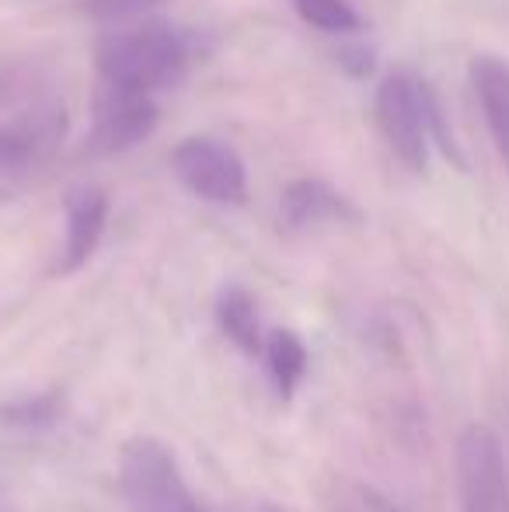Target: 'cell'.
Here are the masks:
<instances>
[{
  "label": "cell",
  "instance_id": "cell-9",
  "mask_svg": "<svg viewBox=\"0 0 509 512\" xmlns=\"http://www.w3.org/2000/svg\"><path fill=\"white\" fill-rule=\"evenodd\" d=\"M279 220L290 230H314L332 227V223H356L360 213L332 185L318 182V178H300V182L286 185L279 196Z\"/></svg>",
  "mask_w": 509,
  "mask_h": 512
},
{
  "label": "cell",
  "instance_id": "cell-4",
  "mask_svg": "<svg viewBox=\"0 0 509 512\" xmlns=\"http://www.w3.org/2000/svg\"><path fill=\"white\" fill-rule=\"evenodd\" d=\"M157 126V102L150 91L126 88V84L98 81L91 98V133L88 154L112 157L126 154L136 143H143Z\"/></svg>",
  "mask_w": 509,
  "mask_h": 512
},
{
  "label": "cell",
  "instance_id": "cell-14",
  "mask_svg": "<svg viewBox=\"0 0 509 512\" xmlns=\"http://www.w3.org/2000/svg\"><path fill=\"white\" fill-rule=\"evenodd\" d=\"M161 4L171 0H81V11L95 21H133Z\"/></svg>",
  "mask_w": 509,
  "mask_h": 512
},
{
  "label": "cell",
  "instance_id": "cell-3",
  "mask_svg": "<svg viewBox=\"0 0 509 512\" xmlns=\"http://www.w3.org/2000/svg\"><path fill=\"white\" fill-rule=\"evenodd\" d=\"M119 492L133 512H203L178 471L175 453L154 436H133L119 450Z\"/></svg>",
  "mask_w": 509,
  "mask_h": 512
},
{
  "label": "cell",
  "instance_id": "cell-11",
  "mask_svg": "<svg viewBox=\"0 0 509 512\" xmlns=\"http://www.w3.org/2000/svg\"><path fill=\"white\" fill-rule=\"evenodd\" d=\"M217 321L224 328V335L238 345L248 356L262 352V328H258V310L248 290L241 286H227L217 297Z\"/></svg>",
  "mask_w": 509,
  "mask_h": 512
},
{
  "label": "cell",
  "instance_id": "cell-5",
  "mask_svg": "<svg viewBox=\"0 0 509 512\" xmlns=\"http://www.w3.org/2000/svg\"><path fill=\"white\" fill-rule=\"evenodd\" d=\"M171 168L192 196L217 206H238L248 196V171L241 154L224 140L189 136L171 150Z\"/></svg>",
  "mask_w": 509,
  "mask_h": 512
},
{
  "label": "cell",
  "instance_id": "cell-16",
  "mask_svg": "<svg viewBox=\"0 0 509 512\" xmlns=\"http://www.w3.org/2000/svg\"><path fill=\"white\" fill-rule=\"evenodd\" d=\"M363 506H367V512H401L398 506H394V502H387L384 495H377V492H363Z\"/></svg>",
  "mask_w": 509,
  "mask_h": 512
},
{
  "label": "cell",
  "instance_id": "cell-10",
  "mask_svg": "<svg viewBox=\"0 0 509 512\" xmlns=\"http://www.w3.org/2000/svg\"><path fill=\"white\" fill-rule=\"evenodd\" d=\"M468 81L475 88L478 105H482L492 143L509 168V63L492 53L475 56L468 63Z\"/></svg>",
  "mask_w": 509,
  "mask_h": 512
},
{
  "label": "cell",
  "instance_id": "cell-1",
  "mask_svg": "<svg viewBox=\"0 0 509 512\" xmlns=\"http://www.w3.org/2000/svg\"><path fill=\"white\" fill-rule=\"evenodd\" d=\"M192 63V39L171 21H119L95 46L98 81L157 91L175 88Z\"/></svg>",
  "mask_w": 509,
  "mask_h": 512
},
{
  "label": "cell",
  "instance_id": "cell-12",
  "mask_svg": "<svg viewBox=\"0 0 509 512\" xmlns=\"http://www.w3.org/2000/svg\"><path fill=\"white\" fill-rule=\"evenodd\" d=\"M262 352H265V363H269L272 380H276L279 398L290 401L293 391H297V384H300V377H304V370H307L304 342H300L293 331L276 328V331H269V335H265Z\"/></svg>",
  "mask_w": 509,
  "mask_h": 512
},
{
  "label": "cell",
  "instance_id": "cell-2",
  "mask_svg": "<svg viewBox=\"0 0 509 512\" xmlns=\"http://www.w3.org/2000/svg\"><path fill=\"white\" fill-rule=\"evenodd\" d=\"M374 119L391 154L408 171L422 175L429 164V140H433V91L419 77L394 70L374 95Z\"/></svg>",
  "mask_w": 509,
  "mask_h": 512
},
{
  "label": "cell",
  "instance_id": "cell-8",
  "mask_svg": "<svg viewBox=\"0 0 509 512\" xmlns=\"http://www.w3.org/2000/svg\"><path fill=\"white\" fill-rule=\"evenodd\" d=\"M63 209H67V241H63L60 272L70 276V272L84 269L88 258L95 255L98 241L105 234V223H109V199L95 185H77V189L67 192Z\"/></svg>",
  "mask_w": 509,
  "mask_h": 512
},
{
  "label": "cell",
  "instance_id": "cell-6",
  "mask_svg": "<svg viewBox=\"0 0 509 512\" xmlns=\"http://www.w3.org/2000/svg\"><path fill=\"white\" fill-rule=\"evenodd\" d=\"M67 136V108L56 98L32 102L0 122V171L32 175L56 157Z\"/></svg>",
  "mask_w": 509,
  "mask_h": 512
},
{
  "label": "cell",
  "instance_id": "cell-13",
  "mask_svg": "<svg viewBox=\"0 0 509 512\" xmlns=\"http://www.w3.org/2000/svg\"><path fill=\"white\" fill-rule=\"evenodd\" d=\"M297 14L311 28L328 35H346L360 28V14L349 7V0H293Z\"/></svg>",
  "mask_w": 509,
  "mask_h": 512
},
{
  "label": "cell",
  "instance_id": "cell-7",
  "mask_svg": "<svg viewBox=\"0 0 509 512\" xmlns=\"http://www.w3.org/2000/svg\"><path fill=\"white\" fill-rule=\"evenodd\" d=\"M461 512H509L506 453L489 425H468L457 439Z\"/></svg>",
  "mask_w": 509,
  "mask_h": 512
},
{
  "label": "cell",
  "instance_id": "cell-15",
  "mask_svg": "<svg viewBox=\"0 0 509 512\" xmlns=\"http://www.w3.org/2000/svg\"><path fill=\"white\" fill-rule=\"evenodd\" d=\"M0 415L7 418V422H18V425H46V422H53L56 418V398H35V401H28V405H21V408H4Z\"/></svg>",
  "mask_w": 509,
  "mask_h": 512
}]
</instances>
